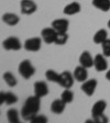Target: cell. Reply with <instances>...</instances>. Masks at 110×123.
Instances as JSON below:
<instances>
[{
	"label": "cell",
	"mask_w": 110,
	"mask_h": 123,
	"mask_svg": "<svg viewBox=\"0 0 110 123\" xmlns=\"http://www.w3.org/2000/svg\"><path fill=\"white\" fill-rule=\"evenodd\" d=\"M34 95L39 98H43L49 95V86L45 81H36L34 84Z\"/></svg>",
	"instance_id": "4fadbf2b"
},
{
	"label": "cell",
	"mask_w": 110,
	"mask_h": 123,
	"mask_svg": "<svg viewBox=\"0 0 110 123\" xmlns=\"http://www.w3.org/2000/svg\"><path fill=\"white\" fill-rule=\"evenodd\" d=\"M41 98H39L38 96H31L28 97L26 100V102L23 105L22 109H21V117L24 121H31L35 117L40 111V105H41Z\"/></svg>",
	"instance_id": "6da1fadb"
},
{
	"label": "cell",
	"mask_w": 110,
	"mask_h": 123,
	"mask_svg": "<svg viewBox=\"0 0 110 123\" xmlns=\"http://www.w3.org/2000/svg\"><path fill=\"white\" fill-rule=\"evenodd\" d=\"M2 47L7 51H19L22 49V43L18 37L10 36L2 42Z\"/></svg>",
	"instance_id": "3957f363"
},
{
	"label": "cell",
	"mask_w": 110,
	"mask_h": 123,
	"mask_svg": "<svg viewBox=\"0 0 110 123\" xmlns=\"http://www.w3.org/2000/svg\"><path fill=\"white\" fill-rule=\"evenodd\" d=\"M74 75L68 70L61 73V78H59V86H62L63 88H72L74 85Z\"/></svg>",
	"instance_id": "52a82bcc"
},
{
	"label": "cell",
	"mask_w": 110,
	"mask_h": 123,
	"mask_svg": "<svg viewBox=\"0 0 110 123\" xmlns=\"http://www.w3.org/2000/svg\"><path fill=\"white\" fill-rule=\"evenodd\" d=\"M92 121H95V122H97V123H107L108 122V118L106 117L105 114H103V115L97 117V118H94L92 119Z\"/></svg>",
	"instance_id": "83f0119b"
},
{
	"label": "cell",
	"mask_w": 110,
	"mask_h": 123,
	"mask_svg": "<svg viewBox=\"0 0 110 123\" xmlns=\"http://www.w3.org/2000/svg\"><path fill=\"white\" fill-rule=\"evenodd\" d=\"M107 108V102L105 100H98L94 103L91 108V117L92 119L94 118H97L99 115H103L105 113V110Z\"/></svg>",
	"instance_id": "30bf717a"
},
{
	"label": "cell",
	"mask_w": 110,
	"mask_h": 123,
	"mask_svg": "<svg viewBox=\"0 0 110 123\" xmlns=\"http://www.w3.org/2000/svg\"><path fill=\"white\" fill-rule=\"evenodd\" d=\"M86 67L82 66V65H79V66H77L76 68L74 69V72H73V75H74V78L76 81L78 82H84L86 81V80L88 79V72Z\"/></svg>",
	"instance_id": "8fae6325"
},
{
	"label": "cell",
	"mask_w": 110,
	"mask_h": 123,
	"mask_svg": "<svg viewBox=\"0 0 110 123\" xmlns=\"http://www.w3.org/2000/svg\"><path fill=\"white\" fill-rule=\"evenodd\" d=\"M18 70L21 77L24 79H30L31 77L35 74V68L32 65L31 61H29V59H24V61L20 62V64L18 66Z\"/></svg>",
	"instance_id": "7a4b0ae2"
},
{
	"label": "cell",
	"mask_w": 110,
	"mask_h": 123,
	"mask_svg": "<svg viewBox=\"0 0 110 123\" xmlns=\"http://www.w3.org/2000/svg\"><path fill=\"white\" fill-rule=\"evenodd\" d=\"M20 10L22 14H33L38 10V6L33 0H21L20 2Z\"/></svg>",
	"instance_id": "8992f818"
},
{
	"label": "cell",
	"mask_w": 110,
	"mask_h": 123,
	"mask_svg": "<svg viewBox=\"0 0 110 123\" xmlns=\"http://www.w3.org/2000/svg\"><path fill=\"white\" fill-rule=\"evenodd\" d=\"M94 58L90 55V53L88 51H84L79 56V65L86 67V68H90L94 66Z\"/></svg>",
	"instance_id": "9a60e30c"
},
{
	"label": "cell",
	"mask_w": 110,
	"mask_h": 123,
	"mask_svg": "<svg viewBox=\"0 0 110 123\" xmlns=\"http://www.w3.org/2000/svg\"><path fill=\"white\" fill-rule=\"evenodd\" d=\"M45 78L51 82H55V84H59V78H61V74H57L53 69H47L45 72Z\"/></svg>",
	"instance_id": "603a6c76"
},
{
	"label": "cell",
	"mask_w": 110,
	"mask_h": 123,
	"mask_svg": "<svg viewBox=\"0 0 110 123\" xmlns=\"http://www.w3.org/2000/svg\"><path fill=\"white\" fill-rule=\"evenodd\" d=\"M61 99L64 101L66 105L72 103L74 101V92L71 90V88H65L64 91L62 92L61 95Z\"/></svg>",
	"instance_id": "cb8c5ba5"
},
{
	"label": "cell",
	"mask_w": 110,
	"mask_h": 123,
	"mask_svg": "<svg viewBox=\"0 0 110 123\" xmlns=\"http://www.w3.org/2000/svg\"><path fill=\"white\" fill-rule=\"evenodd\" d=\"M107 25H108V28L110 29V19H109V21H108V23H107Z\"/></svg>",
	"instance_id": "f546056e"
},
{
	"label": "cell",
	"mask_w": 110,
	"mask_h": 123,
	"mask_svg": "<svg viewBox=\"0 0 110 123\" xmlns=\"http://www.w3.org/2000/svg\"><path fill=\"white\" fill-rule=\"evenodd\" d=\"M106 79H107L108 81H110V69L107 70V73H106Z\"/></svg>",
	"instance_id": "f1b7e54d"
},
{
	"label": "cell",
	"mask_w": 110,
	"mask_h": 123,
	"mask_svg": "<svg viewBox=\"0 0 110 123\" xmlns=\"http://www.w3.org/2000/svg\"><path fill=\"white\" fill-rule=\"evenodd\" d=\"M30 122H32V123H46L47 122V118H46L45 115H43V114H36L35 117H34L32 120L30 121Z\"/></svg>",
	"instance_id": "4316f807"
},
{
	"label": "cell",
	"mask_w": 110,
	"mask_h": 123,
	"mask_svg": "<svg viewBox=\"0 0 110 123\" xmlns=\"http://www.w3.org/2000/svg\"><path fill=\"white\" fill-rule=\"evenodd\" d=\"M67 41H68V34H67V32L57 33L54 44H56V45H64V44H66Z\"/></svg>",
	"instance_id": "d4e9b609"
},
{
	"label": "cell",
	"mask_w": 110,
	"mask_h": 123,
	"mask_svg": "<svg viewBox=\"0 0 110 123\" xmlns=\"http://www.w3.org/2000/svg\"><path fill=\"white\" fill-rule=\"evenodd\" d=\"M94 67L97 72H105L108 70V62L104 54H97L94 57Z\"/></svg>",
	"instance_id": "ba28073f"
},
{
	"label": "cell",
	"mask_w": 110,
	"mask_h": 123,
	"mask_svg": "<svg viewBox=\"0 0 110 123\" xmlns=\"http://www.w3.org/2000/svg\"><path fill=\"white\" fill-rule=\"evenodd\" d=\"M65 108H66V103L62 99H55L51 103V111L54 114H62L65 111Z\"/></svg>",
	"instance_id": "e0dca14e"
},
{
	"label": "cell",
	"mask_w": 110,
	"mask_h": 123,
	"mask_svg": "<svg viewBox=\"0 0 110 123\" xmlns=\"http://www.w3.org/2000/svg\"><path fill=\"white\" fill-rule=\"evenodd\" d=\"M18 102V97L13 93V92H1L0 93V105L7 103V105H11Z\"/></svg>",
	"instance_id": "5bb4252c"
},
{
	"label": "cell",
	"mask_w": 110,
	"mask_h": 123,
	"mask_svg": "<svg viewBox=\"0 0 110 123\" xmlns=\"http://www.w3.org/2000/svg\"><path fill=\"white\" fill-rule=\"evenodd\" d=\"M57 32L53 28H45L41 32V37L46 44H53L55 43V38H56Z\"/></svg>",
	"instance_id": "9c48e42d"
},
{
	"label": "cell",
	"mask_w": 110,
	"mask_h": 123,
	"mask_svg": "<svg viewBox=\"0 0 110 123\" xmlns=\"http://www.w3.org/2000/svg\"><path fill=\"white\" fill-rule=\"evenodd\" d=\"M101 47H103V54L106 57H110V38H107L103 44H101Z\"/></svg>",
	"instance_id": "484cf974"
},
{
	"label": "cell",
	"mask_w": 110,
	"mask_h": 123,
	"mask_svg": "<svg viewBox=\"0 0 110 123\" xmlns=\"http://www.w3.org/2000/svg\"><path fill=\"white\" fill-rule=\"evenodd\" d=\"M20 115L17 109H9L7 111V119L10 123H19L20 122Z\"/></svg>",
	"instance_id": "7402d4cb"
},
{
	"label": "cell",
	"mask_w": 110,
	"mask_h": 123,
	"mask_svg": "<svg viewBox=\"0 0 110 123\" xmlns=\"http://www.w3.org/2000/svg\"><path fill=\"white\" fill-rule=\"evenodd\" d=\"M42 37H30L26 40L23 47L28 52H38L41 49L42 46Z\"/></svg>",
	"instance_id": "277c9868"
},
{
	"label": "cell",
	"mask_w": 110,
	"mask_h": 123,
	"mask_svg": "<svg viewBox=\"0 0 110 123\" xmlns=\"http://www.w3.org/2000/svg\"><path fill=\"white\" fill-rule=\"evenodd\" d=\"M92 6L103 12L110 10V0H92Z\"/></svg>",
	"instance_id": "ffe728a7"
},
{
	"label": "cell",
	"mask_w": 110,
	"mask_h": 123,
	"mask_svg": "<svg viewBox=\"0 0 110 123\" xmlns=\"http://www.w3.org/2000/svg\"><path fill=\"white\" fill-rule=\"evenodd\" d=\"M68 25H69V22L67 19H56V20H54L51 24V26L56 31L57 33L67 32Z\"/></svg>",
	"instance_id": "7c38bea8"
},
{
	"label": "cell",
	"mask_w": 110,
	"mask_h": 123,
	"mask_svg": "<svg viewBox=\"0 0 110 123\" xmlns=\"http://www.w3.org/2000/svg\"><path fill=\"white\" fill-rule=\"evenodd\" d=\"M80 10H82L80 3L77 2V1H74V2H71L67 6H65L64 10H63V13L66 15H74V14L79 13Z\"/></svg>",
	"instance_id": "2e32d148"
},
{
	"label": "cell",
	"mask_w": 110,
	"mask_h": 123,
	"mask_svg": "<svg viewBox=\"0 0 110 123\" xmlns=\"http://www.w3.org/2000/svg\"><path fill=\"white\" fill-rule=\"evenodd\" d=\"M2 78L5 80V82L9 86V87H15L17 84H18V80L15 78V76L10 72H6L5 74L2 75Z\"/></svg>",
	"instance_id": "44dd1931"
},
{
	"label": "cell",
	"mask_w": 110,
	"mask_h": 123,
	"mask_svg": "<svg viewBox=\"0 0 110 123\" xmlns=\"http://www.w3.org/2000/svg\"><path fill=\"white\" fill-rule=\"evenodd\" d=\"M97 85H98V81H97V79H95V78H92V79H87L86 81L82 82L80 89H82V91L84 92L86 96L91 97V96L95 93Z\"/></svg>",
	"instance_id": "5b68a950"
},
{
	"label": "cell",
	"mask_w": 110,
	"mask_h": 123,
	"mask_svg": "<svg viewBox=\"0 0 110 123\" xmlns=\"http://www.w3.org/2000/svg\"><path fill=\"white\" fill-rule=\"evenodd\" d=\"M2 21L6 24H8L9 26H14V25H17V24H19L20 18H19V15H17L15 13L7 12L2 15Z\"/></svg>",
	"instance_id": "ac0fdd59"
},
{
	"label": "cell",
	"mask_w": 110,
	"mask_h": 123,
	"mask_svg": "<svg viewBox=\"0 0 110 123\" xmlns=\"http://www.w3.org/2000/svg\"><path fill=\"white\" fill-rule=\"evenodd\" d=\"M107 38H108L107 30H105V29H100V30H98L95 33L94 37H92V41H94L95 44H100V45H101Z\"/></svg>",
	"instance_id": "d6986e66"
}]
</instances>
